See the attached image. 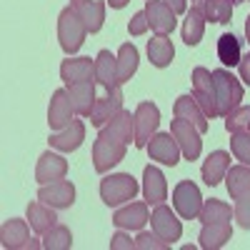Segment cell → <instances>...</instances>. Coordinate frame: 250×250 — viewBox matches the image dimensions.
<instances>
[{
	"label": "cell",
	"instance_id": "obj_34",
	"mask_svg": "<svg viewBox=\"0 0 250 250\" xmlns=\"http://www.w3.org/2000/svg\"><path fill=\"white\" fill-rule=\"evenodd\" d=\"M205 223H223V220H230L233 218V210H230V205L218 200V198H210V200H205L203 208H200V215H198Z\"/></svg>",
	"mask_w": 250,
	"mask_h": 250
},
{
	"label": "cell",
	"instance_id": "obj_33",
	"mask_svg": "<svg viewBox=\"0 0 250 250\" xmlns=\"http://www.w3.org/2000/svg\"><path fill=\"white\" fill-rule=\"evenodd\" d=\"M200 8H203L205 20H210V23H230L233 18L230 0H200Z\"/></svg>",
	"mask_w": 250,
	"mask_h": 250
},
{
	"label": "cell",
	"instance_id": "obj_1",
	"mask_svg": "<svg viewBox=\"0 0 250 250\" xmlns=\"http://www.w3.org/2000/svg\"><path fill=\"white\" fill-rule=\"evenodd\" d=\"M130 140H135V113L120 110L105 128H100L93 143V165L98 173H108L125 158Z\"/></svg>",
	"mask_w": 250,
	"mask_h": 250
},
{
	"label": "cell",
	"instance_id": "obj_31",
	"mask_svg": "<svg viewBox=\"0 0 250 250\" xmlns=\"http://www.w3.org/2000/svg\"><path fill=\"white\" fill-rule=\"evenodd\" d=\"M135 70H138V48L133 43H125L118 50V80H120V85L128 83L135 75Z\"/></svg>",
	"mask_w": 250,
	"mask_h": 250
},
{
	"label": "cell",
	"instance_id": "obj_3",
	"mask_svg": "<svg viewBox=\"0 0 250 250\" xmlns=\"http://www.w3.org/2000/svg\"><path fill=\"white\" fill-rule=\"evenodd\" d=\"M85 23H83V18L78 13L75 5H68L65 10L60 13L58 18V40H60V48L65 50L68 55L78 53L83 40H85Z\"/></svg>",
	"mask_w": 250,
	"mask_h": 250
},
{
	"label": "cell",
	"instance_id": "obj_7",
	"mask_svg": "<svg viewBox=\"0 0 250 250\" xmlns=\"http://www.w3.org/2000/svg\"><path fill=\"white\" fill-rule=\"evenodd\" d=\"M170 133L173 138L178 140L180 145V153L185 160H198L200 153H203V140H200V130L195 128V125L190 120H183V118H175L170 123Z\"/></svg>",
	"mask_w": 250,
	"mask_h": 250
},
{
	"label": "cell",
	"instance_id": "obj_47",
	"mask_svg": "<svg viewBox=\"0 0 250 250\" xmlns=\"http://www.w3.org/2000/svg\"><path fill=\"white\" fill-rule=\"evenodd\" d=\"M230 3H233V5H238V3H245V0H230Z\"/></svg>",
	"mask_w": 250,
	"mask_h": 250
},
{
	"label": "cell",
	"instance_id": "obj_38",
	"mask_svg": "<svg viewBox=\"0 0 250 250\" xmlns=\"http://www.w3.org/2000/svg\"><path fill=\"white\" fill-rule=\"evenodd\" d=\"M170 245L160 240L155 233H140L135 238V250H168Z\"/></svg>",
	"mask_w": 250,
	"mask_h": 250
},
{
	"label": "cell",
	"instance_id": "obj_46",
	"mask_svg": "<svg viewBox=\"0 0 250 250\" xmlns=\"http://www.w3.org/2000/svg\"><path fill=\"white\" fill-rule=\"evenodd\" d=\"M83 3H88V0H70V5H75V8H80Z\"/></svg>",
	"mask_w": 250,
	"mask_h": 250
},
{
	"label": "cell",
	"instance_id": "obj_12",
	"mask_svg": "<svg viewBox=\"0 0 250 250\" xmlns=\"http://www.w3.org/2000/svg\"><path fill=\"white\" fill-rule=\"evenodd\" d=\"M38 200L55 208V210H60V208H70L75 203V185L70 180H55L50 185H43L38 190Z\"/></svg>",
	"mask_w": 250,
	"mask_h": 250
},
{
	"label": "cell",
	"instance_id": "obj_42",
	"mask_svg": "<svg viewBox=\"0 0 250 250\" xmlns=\"http://www.w3.org/2000/svg\"><path fill=\"white\" fill-rule=\"evenodd\" d=\"M238 70H240V80L245 83V85H250V53L240 58V62H238Z\"/></svg>",
	"mask_w": 250,
	"mask_h": 250
},
{
	"label": "cell",
	"instance_id": "obj_20",
	"mask_svg": "<svg viewBox=\"0 0 250 250\" xmlns=\"http://www.w3.org/2000/svg\"><path fill=\"white\" fill-rule=\"evenodd\" d=\"M150 220L148 215V203H130L115 210L113 223L115 228H123V230H143V225Z\"/></svg>",
	"mask_w": 250,
	"mask_h": 250
},
{
	"label": "cell",
	"instance_id": "obj_36",
	"mask_svg": "<svg viewBox=\"0 0 250 250\" xmlns=\"http://www.w3.org/2000/svg\"><path fill=\"white\" fill-rule=\"evenodd\" d=\"M230 150H233V155H235L243 165H250V133H248V130L233 133V138H230Z\"/></svg>",
	"mask_w": 250,
	"mask_h": 250
},
{
	"label": "cell",
	"instance_id": "obj_45",
	"mask_svg": "<svg viewBox=\"0 0 250 250\" xmlns=\"http://www.w3.org/2000/svg\"><path fill=\"white\" fill-rule=\"evenodd\" d=\"M245 38H248V43H250V15H248V20H245Z\"/></svg>",
	"mask_w": 250,
	"mask_h": 250
},
{
	"label": "cell",
	"instance_id": "obj_5",
	"mask_svg": "<svg viewBox=\"0 0 250 250\" xmlns=\"http://www.w3.org/2000/svg\"><path fill=\"white\" fill-rule=\"evenodd\" d=\"M203 195L198 190V185L193 180H180L173 190V205L183 220H195L200 215V208H203Z\"/></svg>",
	"mask_w": 250,
	"mask_h": 250
},
{
	"label": "cell",
	"instance_id": "obj_6",
	"mask_svg": "<svg viewBox=\"0 0 250 250\" xmlns=\"http://www.w3.org/2000/svg\"><path fill=\"white\" fill-rule=\"evenodd\" d=\"M193 98L208 118H218V98H215V85H213V73L208 68H195L193 70Z\"/></svg>",
	"mask_w": 250,
	"mask_h": 250
},
{
	"label": "cell",
	"instance_id": "obj_32",
	"mask_svg": "<svg viewBox=\"0 0 250 250\" xmlns=\"http://www.w3.org/2000/svg\"><path fill=\"white\" fill-rule=\"evenodd\" d=\"M240 40L233 33H225L218 40V60L223 62V68H233L240 62Z\"/></svg>",
	"mask_w": 250,
	"mask_h": 250
},
{
	"label": "cell",
	"instance_id": "obj_41",
	"mask_svg": "<svg viewBox=\"0 0 250 250\" xmlns=\"http://www.w3.org/2000/svg\"><path fill=\"white\" fill-rule=\"evenodd\" d=\"M133 248H135V240H130L128 235H123V233L110 238V250H133Z\"/></svg>",
	"mask_w": 250,
	"mask_h": 250
},
{
	"label": "cell",
	"instance_id": "obj_25",
	"mask_svg": "<svg viewBox=\"0 0 250 250\" xmlns=\"http://www.w3.org/2000/svg\"><path fill=\"white\" fill-rule=\"evenodd\" d=\"M28 223H30V228H33V233L45 235L53 225H58L55 208H50V205H45V203H40V200L30 203V205H28Z\"/></svg>",
	"mask_w": 250,
	"mask_h": 250
},
{
	"label": "cell",
	"instance_id": "obj_17",
	"mask_svg": "<svg viewBox=\"0 0 250 250\" xmlns=\"http://www.w3.org/2000/svg\"><path fill=\"white\" fill-rule=\"evenodd\" d=\"M83 140H85V125H83V120H75L73 118V123L68 125V128L53 133L48 143H50V148H55V150L73 153V150H78L80 145H83Z\"/></svg>",
	"mask_w": 250,
	"mask_h": 250
},
{
	"label": "cell",
	"instance_id": "obj_44",
	"mask_svg": "<svg viewBox=\"0 0 250 250\" xmlns=\"http://www.w3.org/2000/svg\"><path fill=\"white\" fill-rule=\"evenodd\" d=\"M128 3H130V0H108V5H110V8H115V10L125 8V5H128Z\"/></svg>",
	"mask_w": 250,
	"mask_h": 250
},
{
	"label": "cell",
	"instance_id": "obj_37",
	"mask_svg": "<svg viewBox=\"0 0 250 250\" xmlns=\"http://www.w3.org/2000/svg\"><path fill=\"white\" fill-rule=\"evenodd\" d=\"M225 130H228V133L250 130V105H245V108H235L230 115H228V118H225Z\"/></svg>",
	"mask_w": 250,
	"mask_h": 250
},
{
	"label": "cell",
	"instance_id": "obj_11",
	"mask_svg": "<svg viewBox=\"0 0 250 250\" xmlns=\"http://www.w3.org/2000/svg\"><path fill=\"white\" fill-rule=\"evenodd\" d=\"M73 115H75V105H73V98L65 88H60L53 93V100H50V108H48V125L53 130H62L73 123Z\"/></svg>",
	"mask_w": 250,
	"mask_h": 250
},
{
	"label": "cell",
	"instance_id": "obj_10",
	"mask_svg": "<svg viewBox=\"0 0 250 250\" xmlns=\"http://www.w3.org/2000/svg\"><path fill=\"white\" fill-rule=\"evenodd\" d=\"M150 228H153V233L165 240L168 245H173L175 240H180L183 235V223L175 218V213L170 210L168 205H155V210L150 213Z\"/></svg>",
	"mask_w": 250,
	"mask_h": 250
},
{
	"label": "cell",
	"instance_id": "obj_21",
	"mask_svg": "<svg viewBox=\"0 0 250 250\" xmlns=\"http://www.w3.org/2000/svg\"><path fill=\"white\" fill-rule=\"evenodd\" d=\"M120 110H123V90H115L105 98L95 100V108L90 113V123L95 125V128H105Z\"/></svg>",
	"mask_w": 250,
	"mask_h": 250
},
{
	"label": "cell",
	"instance_id": "obj_23",
	"mask_svg": "<svg viewBox=\"0 0 250 250\" xmlns=\"http://www.w3.org/2000/svg\"><path fill=\"white\" fill-rule=\"evenodd\" d=\"M68 93L73 98V105H75V113L88 118L95 108V80H83V83H73L68 85Z\"/></svg>",
	"mask_w": 250,
	"mask_h": 250
},
{
	"label": "cell",
	"instance_id": "obj_48",
	"mask_svg": "<svg viewBox=\"0 0 250 250\" xmlns=\"http://www.w3.org/2000/svg\"><path fill=\"white\" fill-rule=\"evenodd\" d=\"M248 133H250V130H248Z\"/></svg>",
	"mask_w": 250,
	"mask_h": 250
},
{
	"label": "cell",
	"instance_id": "obj_4",
	"mask_svg": "<svg viewBox=\"0 0 250 250\" xmlns=\"http://www.w3.org/2000/svg\"><path fill=\"white\" fill-rule=\"evenodd\" d=\"M138 195V180L130 173H115L100 180V198L105 205L115 208L120 203H128Z\"/></svg>",
	"mask_w": 250,
	"mask_h": 250
},
{
	"label": "cell",
	"instance_id": "obj_40",
	"mask_svg": "<svg viewBox=\"0 0 250 250\" xmlns=\"http://www.w3.org/2000/svg\"><path fill=\"white\" fill-rule=\"evenodd\" d=\"M148 28H150V25H148V18H145V10H143V13H135L133 20L128 23V33H130V35H143Z\"/></svg>",
	"mask_w": 250,
	"mask_h": 250
},
{
	"label": "cell",
	"instance_id": "obj_30",
	"mask_svg": "<svg viewBox=\"0 0 250 250\" xmlns=\"http://www.w3.org/2000/svg\"><path fill=\"white\" fill-rule=\"evenodd\" d=\"M83 23H85V30L88 33H98L105 23V3L103 0H88V3H83L78 8Z\"/></svg>",
	"mask_w": 250,
	"mask_h": 250
},
{
	"label": "cell",
	"instance_id": "obj_2",
	"mask_svg": "<svg viewBox=\"0 0 250 250\" xmlns=\"http://www.w3.org/2000/svg\"><path fill=\"white\" fill-rule=\"evenodd\" d=\"M213 85H215V98H218V115L228 118L235 108H240L243 85L228 68L213 70Z\"/></svg>",
	"mask_w": 250,
	"mask_h": 250
},
{
	"label": "cell",
	"instance_id": "obj_43",
	"mask_svg": "<svg viewBox=\"0 0 250 250\" xmlns=\"http://www.w3.org/2000/svg\"><path fill=\"white\" fill-rule=\"evenodd\" d=\"M165 5H168L175 15L180 13H188V0H165Z\"/></svg>",
	"mask_w": 250,
	"mask_h": 250
},
{
	"label": "cell",
	"instance_id": "obj_24",
	"mask_svg": "<svg viewBox=\"0 0 250 250\" xmlns=\"http://www.w3.org/2000/svg\"><path fill=\"white\" fill-rule=\"evenodd\" d=\"M225 188H228V195L233 200L248 198L250 195V165H233L228 168L225 173Z\"/></svg>",
	"mask_w": 250,
	"mask_h": 250
},
{
	"label": "cell",
	"instance_id": "obj_13",
	"mask_svg": "<svg viewBox=\"0 0 250 250\" xmlns=\"http://www.w3.org/2000/svg\"><path fill=\"white\" fill-rule=\"evenodd\" d=\"M148 153H150L153 160H158L163 165H170V168L180 163V155H183L178 140L173 138V133H158V135H153L150 143H148Z\"/></svg>",
	"mask_w": 250,
	"mask_h": 250
},
{
	"label": "cell",
	"instance_id": "obj_22",
	"mask_svg": "<svg viewBox=\"0 0 250 250\" xmlns=\"http://www.w3.org/2000/svg\"><path fill=\"white\" fill-rule=\"evenodd\" d=\"M173 113H175V118L190 120L200 133H208V128H210V123H208L210 118L203 113V108L198 105V100H195L193 95H180V98L175 100V105H173Z\"/></svg>",
	"mask_w": 250,
	"mask_h": 250
},
{
	"label": "cell",
	"instance_id": "obj_19",
	"mask_svg": "<svg viewBox=\"0 0 250 250\" xmlns=\"http://www.w3.org/2000/svg\"><path fill=\"white\" fill-rule=\"evenodd\" d=\"M60 78H62L65 85L83 83V80H95V60H90V58H68V60H62Z\"/></svg>",
	"mask_w": 250,
	"mask_h": 250
},
{
	"label": "cell",
	"instance_id": "obj_26",
	"mask_svg": "<svg viewBox=\"0 0 250 250\" xmlns=\"http://www.w3.org/2000/svg\"><path fill=\"white\" fill-rule=\"evenodd\" d=\"M233 235V225L230 220H223V223H205L203 230H200V248L205 250H218L223 248Z\"/></svg>",
	"mask_w": 250,
	"mask_h": 250
},
{
	"label": "cell",
	"instance_id": "obj_8",
	"mask_svg": "<svg viewBox=\"0 0 250 250\" xmlns=\"http://www.w3.org/2000/svg\"><path fill=\"white\" fill-rule=\"evenodd\" d=\"M30 230L33 228H28L25 220H20V218H10L3 223V228H0V243H3V248L8 250H35L40 248L43 243H38L30 238Z\"/></svg>",
	"mask_w": 250,
	"mask_h": 250
},
{
	"label": "cell",
	"instance_id": "obj_27",
	"mask_svg": "<svg viewBox=\"0 0 250 250\" xmlns=\"http://www.w3.org/2000/svg\"><path fill=\"white\" fill-rule=\"evenodd\" d=\"M228 168H230V155H228L225 150L210 153V155H208V160L203 163V180H205V185L215 188L220 180H225Z\"/></svg>",
	"mask_w": 250,
	"mask_h": 250
},
{
	"label": "cell",
	"instance_id": "obj_18",
	"mask_svg": "<svg viewBox=\"0 0 250 250\" xmlns=\"http://www.w3.org/2000/svg\"><path fill=\"white\" fill-rule=\"evenodd\" d=\"M143 195L148 205H160L168 198V183H165V175L155 165H148L143 170Z\"/></svg>",
	"mask_w": 250,
	"mask_h": 250
},
{
	"label": "cell",
	"instance_id": "obj_16",
	"mask_svg": "<svg viewBox=\"0 0 250 250\" xmlns=\"http://www.w3.org/2000/svg\"><path fill=\"white\" fill-rule=\"evenodd\" d=\"M68 173V160L60 158L55 153H43L38 160V168H35V180L40 185H48V183H55V180H62Z\"/></svg>",
	"mask_w": 250,
	"mask_h": 250
},
{
	"label": "cell",
	"instance_id": "obj_29",
	"mask_svg": "<svg viewBox=\"0 0 250 250\" xmlns=\"http://www.w3.org/2000/svg\"><path fill=\"white\" fill-rule=\"evenodd\" d=\"M148 58L155 68H168L173 58H175V48L170 43L168 35H155L148 40Z\"/></svg>",
	"mask_w": 250,
	"mask_h": 250
},
{
	"label": "cell",
	"instance_id": "obj_28",
	"mask_svg": "<svg viewBox=\"0 0 250 250\" xmlns=\"http://www.w3.org/2000/svg\"><path fill=\"white\" fill-rule=\"evenodd\" d=\"M203 33H205V15H203V8L198 3V5H193L190 10L185 13V20H183V40H185V45H198L203 40Z\"/></svg>",
	"mask_w": 250,
	"mask_h": 250
},
{
	"label": "cell",
	"instance_id": "obj_35",
	"mask_svg": "<svg viewBox=\"0 0 250 250\" xmlns=\"http://www.w3.org/2000/svg\"><path fill=\"white\" fill-rule=\"evenodd\" d=\"M43 248L45 250H68L73 248V235L65 225H53L43 235Z\"/></svg>",
	"mask_w": 250,
	"mask_h": 250
},
{
	"label": "cell",
	"instance_id": "obj_39",
	"mask_svg": "<svg viewBox=\"0 0 250 250\" xmlns=\"http://www.w3.org/2000/svg\"><path fill=\"white\" fill-rule=\"evenodd\" d=\"M233 218L238 220V225H240V228L250 230V195H248V198H240V200H235V208H233Z\"/></svg>",
	"mask_w": 250,
	"mask_h": 250
},
{
	"label": "cell",
	"instance_id": "obj_14",
	"mask_svg": "<svg viewBox=\"0 0 250 250\" xmlns=\"http://www.w3.org/2000/svg\"><path fill=\"white\" fill-rule=\"evenodd\" d=\"M145 18H148L150 30L158 35H168L175 30V13L165 5V0H148L145 3Z\"/></svg>",
	"mask_w": 250,
	"mask_h": 250
},
{
	"label": "cell",
	"instance_id": "obj_9",
	"mask_svg": "<svg viewBox=\"0 0 250 250\" xmlns=\"http://www.w3.org/2000/svg\"><path fill=\"white\" fill-rule=\"evenodd\" d=\"M160 125V110L155 103H140V105L135 108V148H148L150 138L155 135Z\"/></svg>",
	"mask_w": 250,
	"mask_h": 250
},
{
	"label": "cell",
	"instance_id": "obj_15",
	"mask_svg": "<svg viewBox=\"0 0 250 250\" xmlns=\"http://www.w3.org/2000/svg\"><path fill=\"white\" fill-rule=\"evenodd\" d=\"M95 80L100 83L105 93L120 90V80H118V58L110 50H100L95 58Z\"/></svg>",
	"mask_w": 250,
	"mask_h": 250
}]
</instances>
